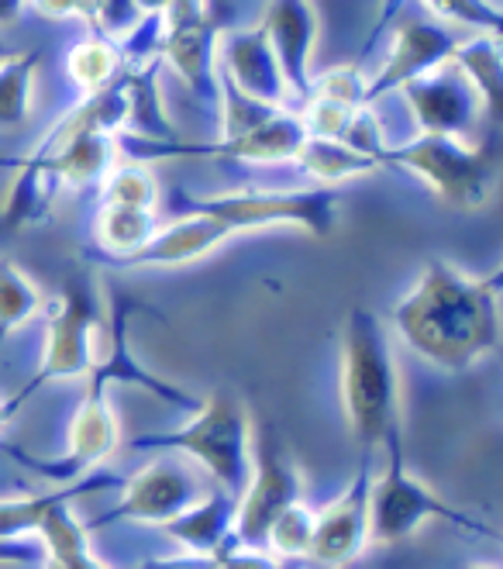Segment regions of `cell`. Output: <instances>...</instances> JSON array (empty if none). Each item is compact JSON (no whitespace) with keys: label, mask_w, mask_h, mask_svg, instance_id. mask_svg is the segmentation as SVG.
Here are the masks:
<instances>
[{"label":"cell","mask_w":503,"mask_h":569,"mask_svg":"<svg viewBox=\"0 0 503 569\" xmlns=\"http://www.w3.org/2000/svg\"><path fill=\"white\" fill-rule=\"evenodd\" d=\"M500 287L469 277L449 259H427L414 287L390 311V328L414 356L462 373L500 346Z\"/></svg>","instance_id":"obj_1"},{"label":"cell","mask_w":503,"mask_h":569,"mask_svg":"<svg viewBox=\"0 0 503 569\" xmlns=\"http://www.w3.org/2000/svg\"><path fill=\"white\" fill-rule=\"evenodd\" d=\"M339 390L349 431L362 452L376 456L386 435L404 428V415H400V370L390 328L365 308H355L345 318Z\"/></svg>","instance_id":"obj_2"},{"label":"cell","mask_w":503,"mask_h":569,"mask_svg":"<svg viewBox=\"0 0 503 569\" xmlns=\"http://www.w3.org/2000/svg\"><path fill=\"white\" fill-rule=\"evenodd\" d=\"M108 318L111 315L104 305V287L90 270L66 277L46 325V349L39 370L11 400H4V418L11 421L31 397L56 380H87L97 370L100 356H104Z\"/></svg>","instance_id":"obj_3"},{"label":"cell","mask_w":503,"mask_h":569,"mask_svg":"<svg viewBox=\"0 0 503 569\" xmlns=\"http://www.w3.org/2000/svg\"><path fill=\"white\" fill-rule=\"evenodd\" d=\"M252 439L255 425L249 408L234 393H211L200 400L187 425L149 439H131L135 452H173L190 459L214 487L242 497L252 473Z\"/></svg>","instance_id":"obj_4"},{"label":"cell","mask_w":503,"mask_h":569,"mask_svg":"<svg viewBox=\"0 0 503 569\" xmlns=\"http://www.w3.org/2000/svg\"><path fill=\"white\" fill-rule=\"evenodd\" d=\"M339 187H245L208 197H187V208L221 221L231 236L262 228H300L314 239H328L339 221Z\"/></svg>","instance_id":"obj_5"},{"label":"cell","mask_w":503,"mask_h":569,"mask_svg":"<svg viewBox=\"0 0 503 569\" xmlns=\"http://www.w3.org/2000/svg\"><path fill=\"white\" fill-rule=\"evenodd\" d=\"M380 449H383L386 462H383L380 477H373V497H369V531H373V546L390 549V546L408 542L427 521H449V525L469 528L476 535H486V539H500V531L455 511L421 477H414L408 470L404 428L390 431Z\"/></svg>","instance_id":"obj_6"},{"label":"cell","mask_w":503,"mask_h":569,"mask_svg":"<svg viewBox=\"0 0 503 569\" xmlns=\"http://www.w3.org/2000/svg\"><path fill=\"white\" fill-rule=\"evenodd\" d=\"M383 166L414 173L434 197L462 211H480L496 187L493 152L459 136H424V131H418L404 146H390Z\"/></svg>","instance_id":"obj_7"},{"label":"cell","mask_w":503,"mask_h":569,"mask_svg":"<svg viewBox=\"0 0 503 569\" xmlns=\"http://www.w3.org/2000/svg\"><path fill=\"white\" fill-rule=\"evenodd\" d=\"M214 483L197 470L183 456L165 452L155 462L142 466L135 477L121 480V500L93 521H83L87 531L108 528V525H155L165 528L173 518H180L187 508H193Z\"/></svg>","instance_id":"obj_8"},{"label":"cell","mask_w":503,"mask_h":569,"mask_svg":"<svg viewBox=\"0 0 503 569\" xmlns=\"http://www.w3.org/2000/svg\"><path fill=\"white\" fill-rule=\"evenodd\" d=\"M304 473L296 459L286 452L283 439L273 428H259L252 439V473L239 497V518H234V539L242 546L265 542L270 525L296 500H304Z\"/></svg>","instance_id":"obj_9"},{"label":"cell","mask_w":503,"mask_h":569,"mask_svg":"<svg viewBox=\"0 0 503 569\" xmlns=\"http://www.w3.org/2000/svg\"><path fill=\"white\" fill-rule=\"evenodd\" d=\"M121 442V425L118 415L108 400V390H90L83 393L80 408L73 411L70 431H66V452L56 459H39L28 456L21 449H8L21 466H28L31 473L46 477L52 487H66V483H80L90 473H97L104 459L118 449Z\"/></svg>","instance_id":"obj_10"},{"label":"cell","mask_w":503,"mask_h":569,"mask_svg":"<svg viewBox=\"0 0 503 569\" xmlns=\"http://www.w3.org/2000/svg\"><path fill=\"white\" fill-rule=\"evenodd\" d=\"M469 31H459L439 18H408L396 24V36L390 42V56L380 66L376 77H369V108L380 100L400 93L408 83L442 70L445 62L455 59L459 42Z\"/></svg>","instance_id":"obj_11"},{"label":"cell","mask_w":503,"mask_h":569,"mask_svg":"<svg viewBox=\"0 0 503 569\" xmlns=\"http://www.w3.org/2000/svg\"><path fill=\"white\" fill-rule=\"evenodd\" d=\"M369 497H373V452H362L352 483L334 497L328 508L318 511L308 566L345 569L373 546V531H369Z\"/></svg>","instance_id":"obj_12"},{"label":"cell","mask_w":503,"mask_h":569,"mask_svg":"<svg viewBox=\"0 0 503 569\" xmlns=\"http://www.w3.org/2000/svg\"><path fill=\"white\" fill-rule=\"evenodd\" d=\"M408 100V111L414 118V128L424 136H459L465 139L483 121V104L465 80V73L455 62H445L442 70H434L400 90Z\"/></svg>","instance_id":"obj_13"},{"label":"cell","mask_w":503,"mask_h":569,"mask_svg":"<svg viewBox=\"0 0 503 569\" xmlns=\"http://www.w3.org/2000/svg\"><path fill=\"white\" fill-rule=\"evenodd\" d=\"M259 24L280 59L293 108L304 104L314 87V52L321 39V18L314 0H270Z\"/></svg>","instance_id":"obj_14"},{"label":"cell","mask_w":503,"mask_h":569,"mask_svg":"<svg viewBox=\"0 0 503 569\" xmlns=\"http://www.w3.org/2000/svg\"><path fill=\"white\" fill-rule=\"evenodd\" d=\"M218 70L234 90H242L245 97L259 100V104L293 108V97H290L286 80H283L280 59H276L270 39H265L262 24L221 31Z\"/></svg>","instance_id":"obj_15"},{"label":"cell","mask_w":503,"mask_h":569,"mask_svg":"<svg viewBox=\"0 0 503 569\" xmlns=\"http://www.w3.org/2000/svg\"><path fill=\"white\" fill-rule=\"evenodd\" d=\"M234 236L214 218L187 211L183 218L159 224L155 236L124 259H87L97 266H111V270H177V266H190L208 259L211 252H218L224 242H231Z\"/></svg>","instance_id":"obj_16"},{"label":"cell","mask_w":503,"mask_h":569,"mask_svg":"<svg viewBox=\"0 0 503 569\" xmlns=\"http://www.w3.org/2000/svg\"><path fill=\"white\" fill-rule=\"evenodd\" d=\"M224 24L218 18L197 21L187 28H162L159 42V62L173 70L180 83L204 104L208 111H218V90H221V70H218V42Z\"/></svg>","instance_id":"obj_17"},{"label":"cell","mask_w":503,"mask_h":569,"mask_svg":"<svg viewBox=\"0 0 503 569\" xmlns=\"http://www.w3.org/2000/svg\"><path fill=\"white\" fill-rule=\"evenodd\" d=\"M135 311H145L139 305H131V300H121L114 318H108V342H104V356H100L97 370L87 377V387L90 390H108V387H118V383H128V387H142L149 393H155L159 400H165V405L173 408H183V411H197L200 400L190 397L187 390L173 387L170 380L155 377L152 370H145V366L135 359V352H131L128 346V321Z\"/></svg>","instance_id":"obj_18"},{"label":"cell","mask_w":503,"mask_h":569,"mask_svg":"<svg viewBox=\"0 0 503 569\" xmlns=\"http://www.w3.org/2000/svg\"><path fill=\"white\" fill-rule=\"evenodd\" d=\"M162 62H145V66H121L118 83L128 100V124L124 136L128 142H142V146H170L177 139V124L162 104Z\"/></svg>","instance_id":"obj_19"},{"label":"cell","mask_w":503,"mask_h":569,"mask_svg":"<svg viewBox=\"0 0 503 569\" xmlns=\"http://www.w3.org/2000/svg\"><path fill=\"white\" fill-rule=\"evenodd\" d=\"M59 193L62 187L42 159H36L31 152L18 159L8 197H4V204H0V239L46 224L52 218Z\"/></svg>","instance_id":"obj_20"},{"label":"cell","mask_w":503,"mask_h":569,"mask_svg":"<svg viewBox=\"0 0 503 569\" xmlns=\"http://www.w3.org/2000/svg\"><path fill=\"white\" fill-rule=\"evenodd\" d=\"M234 518H239V497L221 487H211L193 508H187L162 531L170 535L173 542H180L183 552L214 556V552H224L228 546L239 542L234 539Z\"/></svg>","instance_id":"obj_21"},{"label":"cell","mask_w":503,"mask_h":569,"mask_svg":"<svg viewBox=\"0 0 503 569\" xmlns=\"http://www.w3.org/2000/svg\"><path fill=\"white\" fill-rule=\"evenodd\" d=\"M97 487H121L118 477L111 473H90L80 483H66V487H52L46 493H24V497H4L0 500V542H24L36 539L39 528L46 525V518L66 505V500H77L83 490H97Z\"/></svg>","instance_id":"obj_22"},{"label":"cell","mask_w":503,"mask_h":569,"mask_svg":"<svg viewBox=\"0 0 503 569\" xmlns=\"http://www.w3.org/2000/svg\"><path fill=\"white\" fill-rule=\"evenodd\" d=\"M293 166L318 187H342V183H352V180H362L369 173L383 170L380 159L352 149L349 142L314 139V136H308V142L300 146Z\"/></svg>","instance_id":"obj_23"},{"label":"cell","mask_w":503,"mask_h":569,"mask_svg":"<svg viewBox=\"0 0 503 569\" xmlns=\"http://www.w3.org/2000/svg\"><path fill=\"white\" fill-rule=\"evenodd\" d=\"M465 80L473 83L483 118L503 124V39L496 36H465L452 59Z\"/></svg>","instance_id":"obj_24"},{"label":"cell","mask_w":503,"mask_h":569,"mask_svg":"<svg viewBox=\"0 0 503 569\" xmlns=\"http://www.w3.org/2000/svg\"><path fill=\"white\" fill-rule=\"evenodd\" d=\"M159 211H139V208H118L100 204L93 214V252H83L87 259H124L139 252L159 228Z\"/></svg>","instance_id":"obj_25"},{"label":"cell","mask_w":503,"mask_h":569,"mask_svg":"<svg viewBox=\"0 0 503 569\" xmlns=\"http://www.w3.org/2000/svg\"><path fill=\"white\" fill-rule=\"evenodd\" d=\"M46 305H49L46 290L31 280L14 259L0 256V349L8 346V339L21 325L42 315Z\"/></svg>","instance_id":"obj_26"},{"label":"cell","mask_w":503,"mask_h":569,"mask_svg":"<svg viewBox=\"0 0 503 569\" xmlns=\"http://www.w3.org/2000/svg\"><path fill=\"white\" fill-rule=\"evenodd\" d=\"M121 73V56L118 46L104 36H90L73 42V49L66 52V77L77 87L80 97H93L100 90H108Z\"/></svg>","instance_id":"obj_27"},{"label":"cell","mask_w":503,"mask_h":569,"mask_svg":"<svg viewBox=\"0 0 503 569\" xmlns=\"http://www.w3.org/2000/svg\"><path fill=\"white\" fill-rule=\"evenodd\" d=\"M97 190H100V204L139 208V211L162 208V187L152 173V166L139 159H118Z\"/></svg>","instance_id":"obj_28"},{"label":"cell","mask_w":503,"mask_h":569,"mask_svg":"<svg viewBox=\"0 0 503 569\" xmlns=\"http://www.w3.org/2000/svg\"><path fill=\"white\" fill-rule=\"evenodd\" d=\"M42 66L39 49L8 52L0 62V128H21L31 114V90Z\"/></svg>","instance_id":"obj_29"},{"label":"cell","mask_w":503,"mask_h":569,"mask_svg":"<svg viewBox=\"0 0 503 569\" xmlns=\"http://www.w3.org/2000/svg\"><path fill=\"white\" fill-rule=\"evenodd\" d=\"M314 525H318V511L308 505V500H296V505H290L270 525L262 549L276 552L280 559L308 562V552H311V542H314Z\"/></svg>","instance_id":"obj_30"},{"label":"cell","mask_w":503,"mask_h":569,"mask_svg":"<svg viewBox=\"0 0 503 569\" xmlns=\"http://www.w3.org/2000/svg\"><path fill=\"white\" fill-rule=\"evenodd\" d=\"M424 8L439 21L469 31V36L503 39V8H496L493 0H424Z\"/></svg>","instance_id":"obj_31"},{"label":"cell","mask_w":503,"mask_h":569,"mask_svg":"<svg viewBox=\"0 0 503 569\" xmlns=\"http://www.w3.org/2000/svg\"><path fill=\"white\" fill-rule=\"evenodd\" d=\"M308 97H321V100H331V104L359 111V108H369V77L355 62L334 66V70H324L321 77H314V87Z\"/></svg>","instance_id":"obj_32"},{"label":"cell","mask_w":503,"mask_h":569,"mask_svg":"<svg viewBox=\"0 0 503 569\" xmlns=\"http://www.w3.org/2000/svg\"><path fill=\"white\" fill-rule=\"evenodd\" d=\"M304 562H293V559H280L270 549H259V546H242L234 542L224 552H218V569H300Z\"/></svg>","instance_id":"obj_33"},{"label":"cell","mask_w":503,"mask_h":569,"mask_svg":"<svg viewBox=\"0 0 503 569\" xmlns=\"http://www.w3.org/2000/svg\"><path fill=\"white\" fill-rule=\"evenodd\" d=\"M24 11L39 14L46 21H80L93 28L97 0H24Z\"/></svg>","instance_id":"obj_34"},{"label":"cell","mask_w":503,"mask_h":569,"mask_svg":"<svg viewBox=\"0 0 503 569\" xmlns=\"http://www.w3.org/2000/svg\"><path fill=\"white\" fill-rule=\"evenodd\" d=\"M128 569H218V552H214V556H204V552L155 556V559H142V562H131Z\"/></svg>","instance_id":"obj_35"},{"label":"cell","mask_w":503,"mask_h":569,"mask_svg":"<svg viewBox=\"0 0 503 569\" xmlns=\"http://www.w3.org/2000/svg\"><path fill=\"white\" fill-rule=\"evenodd\" d=\"M42 546H24V542H0V566H31L42 562Z\"/></svg>","instance_id":"obj_36"},{"label":"cell","mask_w":503,"mask_h":569,"mask_svg":"<svg viewBox=\"0 0 503 569\" xmlns=\"http://www.w3.org/2000/svg\"><path fill=\"white\" fill-rule=\"evenodd\" d=\"M42 569H108L90 549L77 556H62V559H42Z\"/></svg>","instance_id":"obj_37"},{"label":"cell","mask_w":503,"mask_h":569,"mask_svg":"<svg viewBox=\"0 0 503 569\" xmlns=\"http://www.w3.org/2000/svg\"><path fill=\"white\" fill-rule=\"evenodd\" d=\"M135 8L142 18H162V11L170 8V0H135Z\"/></svg>","instance_id":"obj_38"},{"label":"cell","mask_w":503,"mask_h":569,"mask_svg":"<svg viewBox=\"0 0 503 569\" xmlns=\"http://www.w3.org/2000/svg\"><path fill=\"white\" fill-rule=\"evenodd\" d=\"M8 425V418H4V400H0V428Z\"/></svg>","instance_id":"obj_39"},{"label":"cell","mask_w":503,"mask_h":569,"mask_svg":"<svg viewBox=\"0 0 503 569\" xmlns=\"http://www.w3.org/2000/svg\"><path fill=\"white\" fill-rule=\"evenodd\" d=\"M8 52H11V49H8L4 42H0V62H4V59H8Z\"/></svg>","instance_id":"obj_40"},{"label":"cell","mask_w":503,"mask_h":569,"mask_svg":"<svg viewBox=\"0 0 503 569\" xmlns=\"http://www.w3.org/2000/svg\"><path fill=\"white\" fill-rule=\"evenodd\" d=\"M469 569H496V566H469Z\"/></svg>","instance_id":"obj_41"},{"label":"cell","mask_w":503,"mask_h":569,"mask_svg":"<svg viewBox=\"0 0 503 569\" xmlns=\"http://www.w3.org/2000/svg\"><path fill=\"white\" fill-rule=\"evenodd\" d=\"M496 356H500V362H503V346H496Z\"/></svg>","instance_id":"obj_42"}]
</instances>
